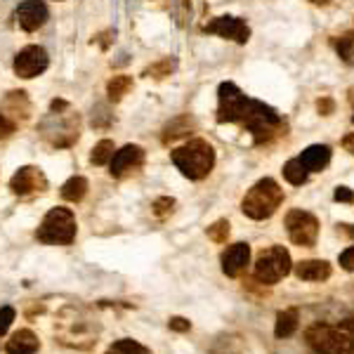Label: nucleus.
<instances>
[{
  "instance_id": "dca6fc26",
  "label": "nucleus",
  "mask_w": 354,
  "mask_h": 354,
  "mask_svg": "<svg viewBox=\"0 0 354 354\" xmlns=\"http://www.w3.org/2000/svg\"><path fill=\"white\" fill-rule=\"evenodd\" d=\"M250 263V246L248 243H234L222 253V272L232 279L241 276Z\"/></svg>"
},
{
  "instance_id": "c9c22d12",
  "label": "nucleus",
  "mask_w": 354,
  "mask_h": 354,
  "mask_svg": "<svg viewBox=\"0 0 354 354\" xmlns=\"http://www.w3.org/2000/svg\"><path fill=\"white\" fill-rule=\"evenodd\" d=\"M342 146H345V149L354 156V133H350L347 137H342Z\"/></svg>"
},
{
  "instance_id": "423d86ee",
  "label": "nucleus",
  "mask_w": 354,
  "mask_h": 354,
  "mask_svg": "<svg viewBox=\"0 0 354 354\" xmlns=\"http://www.w3.org/2000/svg\"><path fill=\"white\" fill-rule=\"evenodd\" d=\"M241 123L248 128V133L253 135V140L258 142V144H263V142H269L272 137L279 135L283 118L272 107H267L258 100H250L248 111Z\"/></svg>"
},
{
  "instance_id": "e433bc0d",
  "label": "nucleus",
  "mask_w": 354,
  "mask_h": 354,
  "mask_svg": "<svg viewBox=\"0 0 354 354\" xmlns=\"http://www.w3.org/2000/svg\"><path fill=\"white\" fill-rule=\"evenodd\" d=\"M340 227H342V232H345L347 236L354 239V225H340Z\"/></svg>"
},
{
  "instance_id": "393cba45",
  "label": "nucleus",
  "mask_w": 354,
  "mask_h": 354,
  "mask_svg": "<svg viewBox=\"0 0 354 354\" xmlns=\"http://www.w3.org/2000/svg\"><path fill=\"white\" fill-rule=\"evenodd\" d=\"M107 354H151L146 350L144 345H140L137 340H130V338H123V340L113 342L111 347H109Z\"/></svg>"
},
{
  "instance_id": "4c0bfd02",
  "label": "nucleus",
  "mask_w": 354,
  "mask_h": 354,
  "mask_svg": "<svg viewBox=\"0 0 354 354\" xmlns=\"http://www.w3.org/2000/svg\"><path fill=\"white\" fill-rule=\"evenodd\" d=\"M312 3H317V5H321V3H329V0H312Z\"/></svg>"
},
{
  "instance_id": "473e14b6",
  "label": "nucleus",
  "mask_w": 354,
  "mask_h": 354,
  "mask_svg": "<svg viewBox=\"0 0 354 354\" xmlns=\"http://www.w3.org/2000/svg\"><path fill=\"white\" fill-rule=\"evenodd\" d=\"M17 130V125H14L10 118H5V116H0V140H8L10 135Z\"/></svg>"
},
{
  "instance_id": "72a5a7b5",
  "label": "nucleus",
  "mask_w": 354,
  "mask_h": 354,
  "mask_svg": "<svg viewBox=\"0 0 354 354\" xmlns=\"http://www.w3.org/2000/svg\"><path fill=\"white\" fill-rule=\"evenodd\" d=\"M168 326H170L173 331H179V333H184V331L192 329V324H189L187 319H182V317H173V319H170V324H168Z\"/></svg>"
},
{
  "instance_id": "cd10ccee",
  "label": "nucleus",
  "mask_w": 354,
  "mask_h": 354,
  "mask_svg": "<svg viewBox=\"0 0 354 354\" xmlns=\"http://www.w3.org/2000/svg\"><path fill=\"white\" fill-rule=\"evenodd\" d=\"M173 69H175V62L163 59L159 64H151V67L144 71V76H149V78H166V76L173 74Z\"/></svg>"
},
{
  "instance_id": "f3484780",
  "label": "nucleus",
  "mask_w": 354,
  "mask_h": 354,
  "mask_svg": "<svg viewBox=\"0 0 354 354\" xmlns=\"http://www.w3.org/2000/svg\"><path fill=\"white\" fill-rule=\"evenodd\" d=\"M300 163L309 173H321L331 163V149L326 144H312L300 154Z\"/></svg>"
},
{
  "instance_id": "9d476101",
  "label": "nucleus",
  "mask_w": 354,
  "mask_h": 354,
  "mask_svg": "<svg viewBox=\"0 0 354 354\" xmlns=\"http://www.w3.org/2000/svg\"><path fill=\"white\" fill-rule=\"evenodd\" d=\"M47 64H50L47 52L38 45H29L24 50H19V54L14 57V74L19 78H36V76H41L47 69Z\"/></svg>"
},
{
  "instance_id": "20e7f679",
  "label": "nucleus",
  "mask_w": 354,
  "mask_h": 354,
  "mask_svg": "<svg viewBox=\"0 0 354 354\" xmlns=\"http://www.w3.org/2000/svg\"><path fill=\"white\" fill-rule=\"evenodd\" d=\"M36 239L47 246H69L76 239V217L69 208H52L43 217Z\"/></svg>"
},
{
  "instance_id": "f704fd0d",
  "label": "nucleus",
  "mask_w": 354,
  "mask_h": 354,
  "mask_svg": "<svg viewBox=\"0 0 354 354\" xmlns=\"http://www.w3.org/2000/svg\"><path fill=\"white\" fill-rule=\"evenodd\" d=\"M333 100H331V97H321V100L317 102V109L321 113H324V116H329V113H333Z\"/></svg>"
},
{
  "instance_id": "58836bf2",
  "label": "nucleus",
  "mask_w": 354,
  "mask_h": 354,
  "mask_svg": "<svg viewBox=\"0 0 354 354\" xmlns=\"http://www.w3.org/2000/svg\"><path fill=\"white\" fill-rule=\"evenodd\" d=\"M352 123H354V116H352Z\"/></svg>"
},
{
  "instance_id": "2eb2a0df",
  "label": "nucleus",
  "mask_w": 354,
  "mask_h": 354,
  "mask_svg": "<svg viewBox=\"0 0 354 354\" xmlns=\"http://www.w3.org/2000/svg\"><path fill=\"white\" fill-rule=\"evenodd\" d=\"M0 116L10 118L14 125H21L29 121L31 102H29V97H26V92L24 90L8 92V95L3 97V102H0Z\"/></svg>"
},
{
  "instance_id": "b1692460",
  "label": "nucleus",
  "mask_w": 354,
  "mask_h": 354,
  "mask_svg": "<svg viewBox=\"0 0 354 354\" xmlns=\"http://www.w3.org/2000/svg\"><path fill=\"white\" fill-rule=\"evenodd\" d=\"M113 151H116V149H113V142H111V140L97 142L95 149H92V154H90L92 166H107V163H111Z\"/></svg>"
},
{
  "instance_id": "9b49d317",
  "label": "nucleus",
  "mask_w": 354,
  "mask_h": 354,
  "mask_svg": "<svg viewBox=\"0 0 354 354\" xmlns=\"http://www.w3.org/2000/svg\"><path fill=\"white\" fill-rule=\"evenodd\" d=\"M10 189L17 196H31V194H43L47 189V177L43 175L41 168L36 166H24L10 179Z\"/></svg>"
},
{
  "instance_id": "6e6552de",
  "label": "nucleus",
  "mask_w": 354,
  "mask_h": 354,
  "mask_svg": "<svg viewBox=\"0 0 354 354\" xmlns=\"http://www.w3.org/2000/svg\"><path fill=\"white\" fill-rule=\"evenodd\" d=\"M217 121L220 123H241L243 116L248 111V104H250V97L243 95L241 90L236 88L234 83H222L220 90H217Z\"/></svg>"
},
{
  "instance_id": "bb28decb",
  "label": "nucleus",
  "mask_w": 354,
  "mask_h": 354,
  "mask_svg": "<svg viewBox=\"0 0 354 354\" xmlns=\"http://www.w3.org/2000/svg\"><path fill=\"white\" fill-rule=\"evenodd\" d=\"M227 236H230V222L227 220H217L215 225L208 227V239L215 243H225Z\"/></svg>"
},
{
  "instance_id": "4be33fe9",
  "label": "nucleus",
  "mask_w": 354,
  "mask_h": 354,
  "mask_svg": "<svg viewBox=\"0 0 354 354\" xmlns=\"http://www.w3.org/2000/svg\"><path fill=\"white\" fill-rule=\"evenodd\" d=\"M307 175H309V170L302 166L300 159H291L286 166H283V177H286L291 184H296V187H298V184L307 182Z\"/></svg>"
},
{
  "instance_id": "a878e982",
  "label": "nucleus",
  "mask_w": 354,
  "mask_h": 354,
  "mask_svg": "<svg viewBox=\"0 0 354 354\" xmlns=\"http://www.w3.org/2000/svg\"><path fill=\"white\" fill-rule=\"evenodd\" d=\"M338 54H340V59L345 64H350V67H354V34H345L338 41Z\"/></svg>"
},
{
  "instance_id": "412c9836",
  "label": "nucleus",
  "mask_w": 354,
  "mask_h": 354,
  "mask_svg": "<svg viewBox=\"0 0 354 354\" xmlns=\"http://www.w3.org/2000/svg\"><path fill=\"white\" fill-rule=\"evenodd\" d=\"M88 194V179L85 177H71L69 182H64L62 187V199L71 201V203H78V201H83V196Z\"/></svg>"
},
{
  "instance_id": "aec40b11",
  "label": "nucleus",
  "mask_w": 354,
  "mask_h": 354,
  "mask_svg": "<svg viewBox=\"0 0 354 354\" xmlns=\"http://www.w3.org/2000/svg\"><path fill=\"white\" fill-rule=\"evenodd\" d=\"M298 321H300V314L298 309H283V312L276 314V329L274 333L276 338H291L298 331Z\"/></svg>"
},
{
  "instance_id": "c85d7f7f",
  "label": "nucleus",
  "mask_w": 354,
  "mask_h": 354,
  "mask_svg": "<svg viewBox=\"0 0 354 354\" xmlns=\"http://www.w3.org/2000/svg\"><path fill=\"white\" fill-rule=\"evenodd\" d=\"M173 208H175V199H170V196H163V199H156L154 201V215L156 217L170 215Z\"/></svg>"
},
{
  "instance_id": "5701e85b",
  "label": "nucleus",
  "mask_w": 354,
  "mask_h": 354,
  "mask_svg": "<svg viewBox=\"0 0 354 354\" xmlns=\"http://www.w3.org/2000/svg\"><path fill=\"white\" fill-rule=\"evenodd\" d=\"M133 88V78L130 76H113L107 85V92H109V100L111 102H118L123 100V95H128V90Z\"/></svg>"
},
{
  "instance_id": "2f4dec72",
  "label": "nucleus",
  "mask_w": 354,
  "mask_h": 354,
  "mask_svg": "<svg viewBox=\"0 0 354 354\" xmlns=\"http://www.w3.org/2000/svg\"><path fill=\"white\" fill-rule=\"evenodd\" d=\"M340 267L347 272H354V246H350L340 253Z\"/></svg>"
},
{
  "instance_id": "c756f323",
  "label": "nucleus",
  "mask_w": 354,
  "mask_h": 354,
  "mask_svg": "<svg viewBox=\"0 0 354 354\" xmlns=\"http://www.w3.org/2000/svg\"><path fill=\"white\" fill-rule=\"evenodd\" d=\"M14 307H10V305H5V307H0V335L8 333L10 324L14 321Z\"/></svg>"
},
{
  "instance_id": "7c9ffc66",
  "label": "nucleus",
  "mask_w": 354,
  "mask_h": 354,
  "mask_svg": "<svg viewBox=\"0 0 354 354\" xmlns=\"http://www.w3.org/2000/svg\"><path fill=\"white\" fill-rule=\"evenodd\" d=\"M333 199L338 201V203H354V192L350 187H338Z\"/></svg>"
},
{
  "instance_id": "f257e3e1",
  "label": "nucleus",
  "mask_w": 354,
  "mask_h": 354,
  "mask_svg": "<svg viewBox=\"0 0 354 354\" xmlns=\"http://www.w3.org/2000/svg\"><path fill=\"white\" fill-rule=\"evenodd\" d=\"M41 135L50 142L52 146L62 149V146H71L80 135V118L78 113L69 111L67 102L54 100L52 111L43 118L41 123Z\"/></svg>"
},
{
  "instance_id": "1a4fd4ad",
  "label": "nucleus",
  "mask_w": 354,
  "mask_h": 354,
  "mask_svg": "<svg viewBox=\"0 0 354 354\" xmlns=\"http://www.w3.org/2000/svg\"><path fill=\"white\" fill-rule=\"evenodd\" d=\"M286 230L293 243L298 246H314L319 236V220L307 210H291L286 215Z\"/></svg>"
},
{
  "instance_id": "a211bd4d",
  "label": "nucleus",
  "mask_w": 354,
  "mask_h": 354,
  "mask_svg": "<svg viewBox=\"0 0 354 354\" xmlns=\"http://www.w3.org/2000/svg\"><path fill=\"white\" fill-rule=\"evenodd\" d=\"M296 276L302 281H326L331 276V265L326 260H302L296 265Z\"/></svg>"
},
{
  "instance_id": "0eeeda50",
  "label": "nucleus",
  "mask_w": 354,
  "mask_h": 354,
  "mask_svg": "<svg viewBox=\"0 0 354 354\" xmlns=\"http://www.w3.org/2000/svg\"><path fill=\"white\" fill-rule=\"evenodd\" d=\"M291 267V253L283 246H272L260 253L258 263H255V279L265 286H274L283 276H288Z\"/></svg>"
},
{
  "instance_id": "6ab92c4d",
  "label": "nucleus",
  "mask_w": 354,
  "mask_h": 354,
  "mask_svg": "<svg viewBox=\"0 0 354 354\" xmlns=\"http://www.w3.org/2000/svg\"><path fill=\"white\" fill-rule=\"evenodd\" d=\"M38 350H41V340L29 329L17 331L8 340V354H36Z\"/></svg>"
},
{
  "instance_id": "39448f33",
  "label": "nucleus",
  "mask_w": 354,
  "mask_h": 354,
  "mask_svg": "<svg viewBox=\"0 0 354 354\" xmlns=\"http://www.w3.org/2000/svg\"><path fill=\"white\" fill-rule=\"evenodd\" d=\"M59 335L71 347H90L97 338V321L85 317L80 309L67 307L59 317Z\"/></svg>"
},
{
  "instance_id": "f03ea898",
  "label": "nucleus",
  "mask_w": 354,
  "mask_h": 354,
  "mask_svg": "<svg viewBox=\"0 0 354 354\" xmlns=\"http://www.w3.org/2000/svg\"><path fill=\"white\" fill-rule=\"evenodd\" d=\"M170 159L184 177L203 179L210 175L212 166H215V149L206 140H192L173 149Z\"/></svg>"
},
{
  "instance_id": "f8f14e48",
  "label": "nucleus",
  "mask_w": 354,
  "mask_h": 354,
  "mask_svg": "<svg viewBox=\"0 0 354 354\" xmlns=\"http://www.w3.org/2000/svg\"><path fill=\"white\" fill-rule=\"evenodd\" d=\"M206 31L234 43H248L250 38L248 24L241 17H215L210 24H206Z\"/></svg>"
},
{
  "instance_id": "ddd939ff",
  "label": "nucleus",
  "mask_w": 354,
  "mask_h": 354,
  "mask_svg": "<svg viewBox=\"0 0 354 354\" xmlns=\"http://www.w3.org/2000/svg\"><path fill=\"white\" fill-rule=\"evenodd\" d=\"M144 163V149L140 144H125L121 151H116L111 159V175L113 177H125L130 173L140 170Z\"/></svg>"
},
{
  "instance_id": "7ed1b4c3",
  "label": "nucleus",
  "mask_w": 354,
  "mask_h": 354,
  "mask_svg": "<svg viewBox=\"0 0 354 354\" xmlns=\"http://www.w3.org/2000/svg\"><path fill=\"white\" fill-rule=\"evenodd\" d=\"M281 203L283 189L272 177H265L248 189V194L241 201V210L246 212L250 220H267V217H272L279 210Z\"/></svg>"
},
{
  "instance_id": "4468645a",
  "label": "nucleus",
  "mask_w": 354,
  "mask_h": 354,
  "mask_svg": "<svg viewBox=\"0 0 354 354\" xmlns=\"http://www.w3.org/2000/svg\"><path fill=\"white\" fill-rule=\"evenodd\" d=\"M50 17V10L43 0H24L14 12V19L24 31H38Z\"/></svg>"
}]
</instances>
